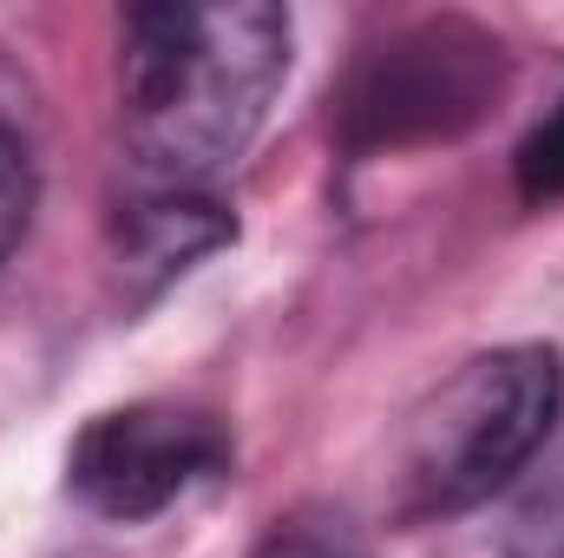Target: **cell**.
<instances>
[{
  "label": "cell",
  "mask_w": 564,
  "mask_h": 558,
  "mask_svg": "<svg viewBox=\"0 0 564 558\" xmlns=\"http://www.w3.org/2000/svg\"><path fill=\"white\" fill-rule=\"evenodd\" d=\"M289 73V13L263 0L139 7L126 20L119 119L158 191H197L237 164Z\"/></svg>",
  "instance_id": "1"
},
{
  "label": "cell",
  "mask_w": 564,
  "mask_h": 558,
  "mask_svg": "<svg viewBox=\"0 0 564 558\" xmlns=\"http://www.w3.org/2000/svg\"><path fill=\"white\" fill-rule=\"evenodd\" d=\"M564 415V362L539 342L473 355L440 382L401 440V513L446 519L506 493Z\"/></svg>",
  "instance_id": "2"
},
{
  "label": "cell",
  "mask_w": 564,
  "mask_h": 558,
  "mask_svg": "<svg viewBox=\"0 0 564 558\" xmlns=\"http://www.w3.org/2000/svg\"><path fill=\"white\" fill-rule=\"evenodd\" d=\"M499 73H506L499 40H486L459 20L414 26L361 66V79L348 93V132L361 144L446 139L492 106Z\"/></svg>",
  "instance_id": "3"
},
{
  "label": "cell",
  "mask_w": 564,
  "mask_h": 558,
  "mask_svg": "<svg viewBox=\"0 0 564 558\" xmlns=\"http://www.w3.org/2000/svg\"><path fill=\"white\" fill-rule=\"evenodd\" d=\"M224 460H230V440L217 433V420L191 415V408L139 401V408L99 415L73 440L66 480L93 513L132 526V519L177 506L191 486L217 480Z\"/></svg>",
  "instance_id": "4"
},
{
  "label": "cell",
  "mask_w": 564,
  "mask_h": 558,
  "mask_svg": "<svg viewBox=\"0 0 564 558\" xmlns=\"http://www.w3.org/2000/svg\"><path fill=\"white\" fill-rule=\"evenodd\" d=\"M230 237V224L217 217V204L191 197V191H158V204H144L132 217V257L151 270H184L191 257L217 250Z\"/></svg>",
  "instance_id": "5"
},
{
  "label": "cell",
  "mask_w": 564,
  "mask_h": 558,
  "mask_svg": "<svg viewBox=\"0 0 564 558\" xmlns=\"http://www.w3.org/2000/svg\"><path fill=\"white\" fill-rule=\"evenodd\" d=\"M33 204H40L33 151H26V139L0 119V264L20 250V237H26V224H33Z\"/></svg>",
  "instance_id": "6"
},
{
  "label": "cell",
  "mask_w": 564,
  "mask_h": 558,
  "mask_svg": "<svg viewBox=\"0 0 564 558\" xmlns=\"http://www.w3.org/2000/svg\"><path fill=\"white\" fill-rule=\"evenodd\" d=\"M519 191H525L532 204L564 197V106L519 144Z\"/></svg>",
  "instance_id": "7"
},
{
  "label": "cell",
  "mask_w": 564,
  "mask_h": 558,
  "mask_svg": "<svg viewBox=\"0 0 564 558\" xmlns=\"http://www.w3.org/2000/svg\"><path fill=\"white\" fill-rule=\"evenodd\" d=\"M519 546H525V558H564V460H558V473L525 500Z\"/></svg>",
  "instance_id": "8"
},
{
  "label": "cell",
  "mask_w": 564,
  "mask_h": 558,
  "mask_svg": "<svg viewBox=\"0 0 564 558\" xmlns=\"http://www.w3.org/2000/svg\"><path fill=\"white\" fill-rule=\"evenodd\" d=\"M263 558H348V552H341L335 539H322V533H282Z\"/></svg>",
  "instance_id": "9"
}]
</instances>
